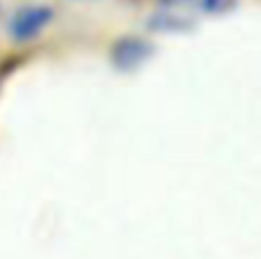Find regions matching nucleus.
<instances>
[{"label": "nucleus", "instance_id": "f257e3e1", "mask_svg": "<svg viewBox=\"0 0 261 259\" xmlns=\"http://www.w3.org/2000/svg\"><path fill=\"white\" fill-rule=\"evenodd\" d=\"M50 18V12L44 7H30V9H23L21 14H16V18H14V35L18 37V39H30V37H35L37 32L41 30V28L48 23Z\"/></svg>", "mask_w": 261, "mask_h": 259}]
</instances>
